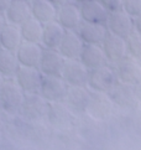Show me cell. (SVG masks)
Wrapping results in <instances>:
<instances>
[{"mask_svg":"<svg viewBox=\"0 0 141 150\" xmlns=\"http://www.w3.org/2000/svg\"><path fill=\"white\" fill-rule=\"evenodd\" d=\"M25 98V92L16 83L15 78H4L0 86V107L6 112L20 110Z\"/></svg>","mask_w":141,"mask_h":150,"instance_id":"cell-1","label":"cell"},{"mask_svg":"<svg viewBox=\"0 0 141 150\" xmlns=\"http://www.w3.org/2000/svg\"><path fill=\"white\" fill-rule=\"evenodd\" d=\"M48 105L50 103L40 93H25V98L20 110L25 119L39 122L47 117Z\"/></svg>","mask_w":141,"mask_h":150,"instance_id":"cell-2","label":"cell"},{"mask_svg":"<svg viewBox=\"0 0 141 150\" xmlns=\"http://www.w3.org/2000/svg\"><path fill=\"white\" fill-rule=\"evenodd\" d=\"M116 82H118V77L114 68L106 65L99 68L89 69L87 87H89L93 92L108 93Z\"/></svg>","mask_w":141,"mask_h":150,"instance_id":"cell-3","label":"cell"},{"mask_svg":"<svg viewBox=\"0 0 141 150\" xmlns=\"http://www.w3.org/2000/svg\"><path fill=\"white\" fill-rule=\"evenodd\" d=\"M89 69L79 58H68L64 61L61 77L68 86L73 87H87Z\"/></svg>","mask_w":141,"mask_h":150,"instance_id":"cell-4","label":"cell"},{"mask_svg":"<svg viewBox=\"0 0 141 150\" xmlns=\"http://www.w3.org/2000/svg\"><path fill=\"white\" fill-rule=\"evenodd\" d=\"M68 84L63 81L62 77L57 76H42L39 93L48 103L52 102H63L67 94Z\"/></svg>","mask_w":141,"mask_h":150,"instance_id":"cell-5","label":"cell"},{"mask_svg":"<svg viewBox=\"0 0 141 150\" xmlns=\"http://www.w3.org/2000/svg\"><path fill=\"white\" fill-rule=\"evenodd\" d=\"M105 26L108 31H110V33L120 36L125 40L135 31L134 18L126 14L123 9L115 10V11H109Z\"/></svg>","mask_w":141,"mask_h":150,"instance_id":"cell-6","label":"cell"},{"mask_svg":"<svg viewBox=\"0 0 141 150\" xmlns=\"http://www.w3.org/2000/svg\"><path fill=\"white\" fill-rule=\"evenodd\" d=\"M114 65L118 81L130 84H136L141 81V62L136 58L128 55Z\"/></svg>","mask_w":141,"mask_h":150,"instance_id":"cell-7","label":"cell"},{"mask_svg":"<svg viewBox=\"0 0 141 150\" xmlns=\"http://www.w3.org/2000/svg\"><path fill=\"white\" fill-rule=\"evenodd\" d=\"M42 76L37 67L19 66L14 78L25 93H39Z\"/></svg>","mask_w":141,"mask_h":150,"instance_id":"cell-8","label":"cell"},{"mask_svg":"<svg viewBox=\"0 0 141 150\" xmlns=\"http://www.w3.org/2000/svg\"><path fill=\"white\" fill-rule=\"evenodd\" d=\"M114 104H116L120 108H133L137 102L136 93H135L134 84L125 83L118 81L108 92Z\"/></svg>","mask_w":141,"mask_h":150,"instance_id":"cell-9","label":"cell"},{"mask_svg":"<svg viewBox=\"0 0 141 150\" xmlns=\"http://www.w3.org/2000/svg\"><path fill=\"white\" fill-rule=\"evenodd\" d=\"M56 21L64 30L77 31L79 25L82 24V14H80L79 4L74 1H68L57 9Z\"/></svg>","mask_w":141,"mask_h":150,"instance_id":"cell-10","label":"cell"},{"mask_svg":"<svg viewBox=\"0 0 141 150\" xmlns=\"http://www.w3.org/2000/svg\"><path fill=\"white\" fill-rule=\"evenodd\" d=\"M64 58L61 52L55 49H46L43 47L41 61L39 65V69L45 76H57L61 77L62 69L64 66Z\"/></svg>","mask_w":141,"mask_h":150,"instance_id":"cell-11","label":"cell"},{"mask_svg":"<svg viewBox=\"0 0 141 150\" xmlns=\"http://www.w3.org/2000/svg\"><path fill=\"white\" fill-rule=\"evenodd\" d=\"M114 103L108 96V93L103 92H93L90 93V99L87 112L95 119L105 120L109 119L113 114Z\"/></svg>","mask_w":141,"mask_h":150,"instance_id":"cell-12","label":"cell"},{"mask_svg":"<svg viewBox=\"0 0 141 150\" xmlns=\"http://www.w3.org/2000/svg\"><path fill=\"white\" fill-rule=\"evenodd\" d=\"M90 93L85 87H73L68 86L67 94L64 97V104L73 114H82L88 109Z\"/></svg>","mask_w":141,"mask_h":150,"instance_id":"cell-13","label":"cell"},{"mask_svg":"<svg viewBox=\"0 0 141 150\" xmlns=\"http://www.w3.org/2000/svg\"><path fill=\"white\" fill-rule=\"evenodd\" d=\"M102 47L105 52L108 61L111 63H115L128 56L126 40L110 33V31L106 33V36H105L104 41H103Z\"/></svg>","mask_w":141,"mask_h":150,"instance_id":"cell-14","label":"cell"},{"mask_svg":"<svg viewBox=\"0 0 141 150\" xmlns=\"http://www.w3.org/2000/svg\"><path fill=\"white\" fill-rule=\"evenodd\" d=\"M42 51H43V47L41 44L23 41L21 45L19 46V49L16 50V57H18L20 66L39 68Z\"/></svg>","mask_w":141,"mask_h":150,"instance_id":"cell-15","label":"cell"},{"mask_svg":"<svg viewBox=\"0 0 141 150\" xmlns=\"http://www.w3.org/2000/svg\"><path fill=\"white\" fill-rule=\"evenodd\" d=\"M79 60L82 61V63L88 69L99 68L103 66H106L109 63L102 45L84 44L83 50L80 52Z\"/></svg>","mask_w":141,"mask_h":150,"instance_id":"cell-16","label":"cell"},{"mask_svg":"<svg viewBox=\"0 0 141 150\" xmlns=\"http://www.w3.org/2000/svg\"><path fill=\"white\" fill-rule=\"evenodd\" d=\"M77 33L84 44L102 45L106 36L108 29L105 25H102V24L82 21V24L79 25Z\"/></svg>","mask_w":141,"mask_h":150,"instance_id":"cell-17","label":"cell"},{"mask_svg":"<svg viewBox=\"0 0 141 150\" xmlns=\"http://www.w3.org/2000/svg\"><path fill=\"white\" fill-rule=\"evenodd\" d=\"M83 46H84V42L79 37L77 31L66 30L63 39L57 50L61 52V55L66 60H68V58H79L80 52L83 50Z\"/></svg>","mask_w":141,"mask_h":150,"instance_id":"cell-18","label":"cell"},{"mask_svg":"<svg viewBox=\"0 0 141 150\" xmlns=\"http://www.w3.org/2000/svg\"><path fill=\"white\" fill-rule=\"evenodd\" d=\"M80 14H82L83 21L94 24H102L105 25L108 20L109 11L103 6L98 0H88L82 4H79Z\"/></svg>","mask_w":141,"mask_h":150,"instance_id":"cell-19","label":"cell"},{"mask_svg":"<svg viewBox=\"0 0 141 150\" xmlns=\"http://www.w3.org/2000/svg\"><path fill=\"white\" fill-rule=\"evenodd\" d=\"M4 15L6 23L20 26L31 18V4L25 0H13Z\"/></svg>","mask_w":141,"mask_h":150,"instance_id":"cell-20","label":"cell"},{"mask_svg":"<svg viewBox=\"0 0 141 150\" xmlns=\"http://www.w3.org/2000/svg\"><path fill=\"white\" fill-rule=\"evenodd\" d=\"M72 112L68 109V107L62 102H52L48 105L47 118L50 123L59 129L67 128L72 122Z\"/></svg>","mask_w":141,"mask_h":150,"instance_id":"cell-21","label":"cell"},{"mask_svg":"<svg viewBox=\"0 0 141 150\" xmlns=\"http://www.w3.org/2000/svg\"><path fill=\"white\" fill-rule=\"evenodd\" d=\"M66 33L58 21H50L43 25V33H42V40L41 45L46 49H55L57 50L59 44L63 39V35Z\"/></svg>","mask_w":141,"mask_h":150,"instance_id":"cell-22","label":"cell"},{"mask_svg":"<svg viewBox=\"0 0 141 150\" xmlns=\"http://www.w3.org/2000/svg\"><path fill=\"white\" fill-rule=\"evenodd\" d=\"M21 42H23V36H21L20 26L9 23L5 24L4 28L0 30V46H1V49L16 52Z\"/></svg>","mask_w":141,"mask_h":150,"instance_id":"cell-23","label":"cell"},{"mask_svg":"<svg viewBox=\"0 0 141 150\" xmlns=\"http://www.w3.org/2000/svg\"><path fill=\"white\" fill-rule=\"evenodd\" d=\"M31 4V16L43 25L55 21L57 18V6L48 0H34Z\"/></svg>","mask_w":141,"mask_h":150,"instance_id":"cell-24","label":"cell"},{"mask_svg":"<svg viewBox=\"0 0 141 150\" xmlns=\"http://www.w3.org/2000/svg\"><path fill=\"white\" fill-rule=\"evenodd\" d=\"M21 36L23 41L35 42V44H41L42 33H43V24L40 23L35 18H29L27 20L20 25Z\"/></svg>","mask_w":141,"mask_h":150,"instance_id":"cell-25","label":"cell"},{"mask_svg":"<svg viewBox=\"0 0 141 150\" xmlns=\"http://www.w3.org/2000/svg\"><path fill=\"white\" fill-rule=\"evenodd\" d=\"M19 66L16 52L4 49L0 50V73L4 78H14Z\"/></svg>","mask_w":141,"mask_h":150,"instance_id":"cell-26","label":"cell"},{"mask_svg":"<svg viewBox=\"0 0 141 150\" xmlns=\"http://www.w3.org/2000/svg\"><path fill=\"white\" fill-rule=\"evenodd\" d=\"M126 46H128V55L140 61L141 60V35L136 33V31H134L126 39Z\"/></svg>","mask_w":141,"mask_h":150,"instance_id":"cell-27","label":"cell"},{"mask_svg":"<svg viewBox=\"0 0 141 150\" xmlns=\"http://www.w3.org/2000/svg\"><path fill=\"white\" fill-rule=\"evenodd\" d=\"M123 10L131 18L141 15V0H123Z\"/></svg>","mask_w":141,"mask_h":150,"instance_id":"cell-28","label":"cell"},{"mask_svg":"<svg viewBox=\"0 0 141 150\" xmlns=\"http://www.w3.org/2000/svg\"><path fill=\"white\" fill-rule=\"evenodd\" d=\"M108 11H115L123 9V0H98Z\"/></svg>","mask_w":141,"mask_h":150,"instance_id":"cell-29","label":"cell"},{"mask_svg":"<svg viewBox=\"0 0 141 150\" xmlns=\"http://www.w3.org/2000/svg\"><path fill=\"white\" fill-rule=\"evenodd\" d=\"M13 0H0V14H5Z\"/></svg>","mask_w":141,"mask_h":150,"instance_id":"cell-30","label":"cell"},{"mask_svg":"<svg viewBox=\"0 0 141 150\" xmlns=\"http://www.w3.org/2000/svg\"><path fill=\"white\" fill-rule=\"evenodd\" d=\"M134 28H135V31L141 35V15L134 19Z\"/></svg>","mask_w":141,"mask_h":150,"instance_id":"cell-31","label":"cell"},{"mask_svg":"<svg viewBox=\"0 0 141 150\" xmlns=\"http://www.w3.org/2000/svg\"><path fill=\"white\" fill-rule=\"evenodd\" d=\"M48 1H51L53 5H55V6L59 8V6H62V5H64L66 3L70 1V0H48Z\"/></svg>","mask_w":141,"mask_h":150,"instance_id":"cell-32","label":"cell"},{"mask_svg":"<svg viewBox=\"0 0 141 150\" xmlns=\"http://www.w3.org/2000/svg\"><path fill=\"white\" fill-rule=\"evenodd\" d=\"M134 87H135V93H136V97L137 99L141 100V81L136 84H134Z\"/></svg>","mask_w":141,"mask_h":150,"instance_id":"cell-33","label":"cell"},{"mask_svg":"<svg viewBox=\"0 0 141 150\" xmlns=\"http://www.w3.org/2000/svg\"><path fill=\"white\" fill-rule=\"evenodd\" d=\"M5 24H6V19H5V15H4V14H0V30L4 28Z\"/></svg>","mask_w":141,"mask_h":150,"instance_id":"cell-34","label":"cell"},{"mask_svg":"<svg viewBox=\"0 0 141 150\" xmlns=\"http://www.w3.org/2000/svg\"><path fill=\"white\" fill-rule=\"evenodd\" d=\"M70 1H74V3H77V4H82L84 1H88V0H70Z\"/></svg>","mask_w":141,"mask_h":150,"instance_id":"cell-35","label":"cell"},{"mask_svg":"<svg viewBox=\"0 0 141 150\" xmlns=\"http://www.w3.org/2000/svg\"><path fill=\"white\" fill-rule=\"evenodd\" d=\"M3 82H4V77H3V74L0 73V86L3 84Z\"/></svg>","mask_w":141,"mask_h":150,"instance_id":"cell-36","label":"cell"},{"mask_svg":"<svg viewBox=\"0 0 141 150\" xmlns=\"http://www.w3.org/2000/svg\"><path fill=\"white\" fill-rule=\"evenodd\" d=\"M25 1H29V3H32V1H34V0H25Z\"/></svg>","mask_w":141,"mask_h":150,"instance_id":"cell-37","label":"cell"},{"mask_svg":"<svg viewBox=\"0 0 141 150\" xmlns=\"http://www.w3.org/2000/svg\"><path fill=\"white\" fill-rule=\"evenodd\" d=\"M0 50H1V46H0Z\"/></svg>","mask_w":141,"mask_h":150,"instance_id":"cell-38","label":"cell"},{"mask_svg":"<svg viewBox=\"0 0 141 150\" xmlns=\"http://www.w3.org/2000/svg\"><path fill=\"white\" fill-rule=\"evenodd\" d=\"M140 62H141V60H140Z\"/></svg>","mask_w":141,"mask_h":150,"instance_id":"cell-39","label":"cell"}]
</instances>
